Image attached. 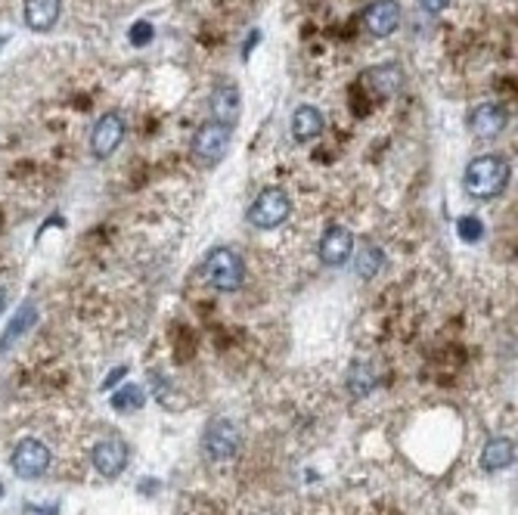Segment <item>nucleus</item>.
I'll list each match as a JSON object with an SVG mask.
<instances>
[{
	"label": "nucleus",
	"instance_id": "14",
	"mask_svg": "<svg viewBox=\"0 0 518 515\" xmlns=\"http://www.w3.org/2000/svg\"><path fill=\"white\" fill-rule=\"evenodd\" d=\"M323 128H326V121H323L320 109L314 106H298L295 115H292V134L298 143H308V140H317V137L323 134Z\"/></svg>",
	"mask_w": 518,
	"mask_h": 515
},
{
	"label": "nucleus",
	"instance_id": "1",
	"mask_svg": "<svg viewBox=\"0 0 518 515\" xmlns=\"http://www.w3.org/2000/svg\"><path fill=\"white\" fill-rule=\"evenodd\" d=\"M509 174H513V168L503 155H478L465 168V190L475 199H490V195L506 190Z\"/></svg>",
	"mask_w": 518,
	"mask_h": 515
},
{
	"label": "nucleus",
	"instance_id": "17",
	"mask_svg": "<svg viewBox=\"0 0 518 515\" xmlns=\"http://www.w3.org/2000/svg\"><path fill=\"white\" fill-rule=\"evenodd\" d=\"M112 407L115 410H137V407H144V391H140V386H125L121 391H115V395H112Z\"/></svg>",
	"mask_w": 518,
	"mask_h": 515
},
{
	"label": "nucleus",
	"instance_id": "20",
	"mask_svg": "<svg viewBox=\"0 0 518 515\" xmlns=\"http://www.w3.org/2000/svg\"><path fill=\"white\" fill-rule=\"evenodd\" d=\"M152 41V25L149 22H137L131 29V44L134 47H146V44Z\"/></svg>",
	"mask_w": 518,
	"mask_h": 515
},
{
	"label": "nucleus",
	"instance_id": "23",
	"mask_svg": "<svg viewBox=\"0 0 518 515\" xmlns=\"http://www.w3.org/2000/svg\"><path fill=\"white\" fill-rule=\"evenodd\" d=\"M4 308H6V292H4V286H0V314H4Z\"/></svg>",
	"mask_w": 518,
	"mask_h": 515
},
{
	"label": "nucleus",
	"instance_id": "4",
	"mask_svg": "<svg viewBox=\"0 0 518 515\" xmlns=\"http://www.w3.org/2000/svg\"><path fill=\"white\" fill-rule=\"evenodd\" d=\"M47 469H50L47 444H41V441H35V438L19 441L16 451H12V472H16L19 478H37V475H44Z\"/></svg>",
	"mask_w": 518,
	"mask_h": 515
},
{
	"label": "nucleus",
	"instance_id": "5",
	"mask_svg": "<svg viewBox=\"0 0 518 515\" xmlns=\"http://www.w3.org/2000/svg\"><path fill=\"white\" fill-rule=\"evenodd\" d=\"M121 140H125V119L109 112L96 121L94 134H90V149H94L96 159H106V155H112L121 146Z\"/></svg>",
	"mask_w": 518,
	"mask_h": 515
},
{
	"label": "nucleus",
	"instance_id": "19",
	"mask_svg": "<svg viewBox=\"0 0 518 515\" xmlns=\"http://www.w3.org/2000/svg\"><path fill=\"white\" fill-rule=\"evenodd\" d=\"M481 233H484V227H481V220H478V218H463V220H459V237L469 239V243H475Z\"/></svg>",
	"mask_w": 518,
	"mask_h": 515
},
{
	"label": "nucleus",
	"instance_id": "3",
	"mask_svg": "<svg viewBox=\"0 0 518 515\" xmlns=\"http://www.w3.org/2000/svg\"><path fill=\"white\" fill-rule=\"evenodd\" d=\"M202 273L215 289L233 292V289H239V283H243V261L233 255L230 249H215L209 258H205Z\"/></svg>",
	"mask_w": 518,
	"mask_h": 515
},
{
	"label": "nucleus",
	"instance_id": "2",
	"mask_svg": "<svg viewBox=\"0 0 518 515\" xmlns=\"http://www.w3.org/2000/svg\"><path fill=\"white\" fill-rule=\"evenodd\" d=\"M289 212H292L289 195L283 190H276V187H270V190H264L255 199V205L249 208V220L258 230H274V227H280L283 220L289 218Z\"/></svg>",
	"mask_w": 518,
	"mask_h": 515
},
{
	"label": "nucleus",
	"instance_id": "12",
	"mask_svg": "<svg viewBox=\"0 0 518 515\" xmlns=\"http://www.w3.org/2000/svg\"><path fill=\"white\" fill-rule=\"evenodd\" d=\"M506 121H509L506 109L494 106V103H484V106H478L475 112H472L469 125L478 137H497L503 128H506Z\"/></svg>",
	"mask_w": 518,
	"mask_h": 515
},
{
	"label": "nucleus",
	"instance_id": "11",
	"mask_svg": "<svg viewBox=\"0 0 518 515\" xmlns=\"http://www.w3.org/2000/svg\"><path fill=\"white\" fill-rule=\"evenodd\" d=\"M351 249H354V239L348 230L341 227H333V230L323 233V243H320V258L326 264H345L351 258Z\"/></svg>",
	"mask_w": 518,
	"mask_h": 515
},
{
	"label": "nucleus",
	"instance_id": "22",
	"mask_svg": "<svg viewBox=\"0 0 518 515\" xmlns=\"http://www.w3.org/2000/svg\"><path fill=\"white\" fill-rule=\"evenodd\" d=\"M255 41H258V31H251V37H249V41H245V50H243L245 56L251 54V47H255Z\"/></svg>",
	"mask_w": 518,
	"mask_h": 515
},
{
	"label": "nucleus",
	"instance_id": "15",
	"mask_svg": "<svg viewBox=\"0 0 518 515\" xmlns=\"http://www.w3.org/2000/svg\"><path fill=\"white\" fill-rule=\"evenodd\" d=\"M513 460H515V444L509 438L488 441L481 451V466L488 469V472H500V469L513 466Z\"/></svg>",
	"mask_w": 518,
	"mask_h": 515
},
{
	"label": "nucleus",
	"instance_id": "18",
	"mask_svg": "<svg viewBox=\"0 0 518 515\" xmlns=\"http://www.w3.org/2000/svg\"><path fill=\"white\" fill-rule=\"evenodd\" d=\"M379 267H382V252L375 249V245H364V249H360V258H358V273L364 279H373Z\"/></svg>",
	"mask_w": 518,
	"mask_h": 515
},
{
	"label": "nucleus",
	"instance_id": "6",
	"mask_svg": "<svg viewBox=\"0 0 518 515\" xmlns=\"http://www.w3.org/2000/svg\"><path fill=\"white\" fill-rule=\"evenodd\" d=\"M90 460H94L96 472H100L103 478H115V475H121L127 466V447L121 444L119 438H103L94 444Z\"/></svg>",
	"mask_w": 518,
	"mask_h": 515
},
{
	"label": "nucleus",
	"instance_id": "16",
	"mask_svg": "<svg viewBox=\"0 0 518 515\" xmlns=\"http://www.w3.org/2000/svg\"><path fill=\"white\" fill-rule=\"evenodd\" d=\"M35 320H37V308L31 302H25L22 308H19V314L10 320V326H6L4 338H0V354H4V351H10L12 342H16L19 336H25V332L35 326Z\"/></svg>",
	"mask_w": 518,
	"mask_h": 515
},
{
	"label": "nucleus",
	"instance_id": "8",
	"mask_svg": "<svg viewBox=\"0 0 518 515\" xmlns=\"http://www.w3.org/2000/svg\"><path fill=\"white\" fill-rule=\"evenodd\" d=\"M239 451V432L233 422L226 419H215L205 432V453L211 460H230Z\"/></svg>",
	"mask_w": 518,
	"mask_h": 515
},
{
	"label": "nucleus",
	"instance_id": "7",
	"mask_svg": "<svg viewBox=\"0 0 518 515\" xmlns=\"http://www.w3.org/2000/svg\"><path fill=\"white\" fill-rule=\"evenodd\" d=\"M230 149V128L218 125V121H209V125L199 128L196 140H193V153L202 162H218L224 159V153Z\"/></svg>",
	"mask_w": 518,
	"mask_h": 515
},
{
	"label": "nucleus",
	"instance_id": "24",
	"mask_svg": "<svg viewBox=\"0 0 518 515\" xmlns=\"http://www.w3.org/2000/svg\"><path fill=\"white\" fill-rule=\"evenodd\" d=\"M0 497H4V487H0Z\"/></svg>",
	"mask_w": 518,
	"mask_h": 515
},
{
	"label": "nucleus",
	"instance_id": "21",
	"mask_svg": "<svg viewBox=\"0 0 518 515\" xmlns=\"http://www.w3.org/2000/svg\"><path fill=\"white\" fill-rule=\"evenodd\" d=\"M423 6L429 12H441V10H447V6H450V0H423Z\"/></svg>",
	"mask_w": 518,
	"mask_h": 515
},
{
	"label": "nucleus",
	"instance_id": "10",
	"mask_svg": "<svg viewBox=\"0 0 518 515\" xmlns=\"http://www.w3.org/2000/svg\"><path fill=\"white\" fill-rule=\"evenodd\" d=\"M239 109H243V96L233 84H221L211 94V115H215L218 125L233 128L239 121Z\"/></svg>",
	"mask_w": 518,
	"mask_h": 515
},
{
	"label": "nucleus",
	"instance_id": "9",
	"mask_svg": "<svg viewBox=\"0 0 518 515\" xmlns=\"http://www.w3.org/2000/svg\"><path fill=\"white\" fill-rule=\"evenodd\" d=\"M364 25H366V31L375 35V37L394 35L398 25H400V6L394 4V0H375L370 10H366Z\"/></svg>",
	"mask_w": 518,
	"mask_h": 515
},
{
	"label": "nucleus",
	"instance_id": "13",
	"mask_svg": "<svg viewBox=\"0 0 518 515\" xmlns=\"http://www.w3.org/2000/svg\"><path fill=\"white\" fill-rule=\"evenodd\" d=\"M60 0H25V22L35 31H50L60 19Z\"/></svg>",
	"mask_w": 518,
	"mask_h": 515
}]
</instances>
